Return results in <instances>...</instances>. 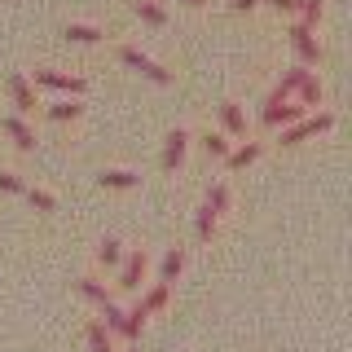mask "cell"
Segmentation results:
<instances>
[{
    "label": "cell",
    "instance_id": "cell-16",
    "mask_svg": "<svg viewBox=\"0 0 352 352\" xmlns=\"http://www.w3.org/2000/svg\"><path fill=\"white\" fill-rule=\"evenodd\" d=\"M66 40H75V44H97V40H102V31H97L93 22H66Z\"/></svg>",
    "mask_w": 352,
    "mask_h": 352
},
{
    "label": "cell",
    "instance_id": "cell-6",
    "mask_svg": "<svg viewBox=\"0 0 352 352\" xmlns=\"http://www.w3.org/2000/svg\"><path fill=\"white\" fill-rule=\"evenodd\" d=\"M185 146H190V132H185V128H172L168 132V146H163V172H176L185 163Z\"/></svg>",
    "mask_w": 352,
    "mask_h": 352
},
{
    "label": "cell",
    "instance_id": "cell-23",
    "mask_svg": "<svg viewBox=\"0 0 352 352\" xmlns=\"http://www.w3.org/2000/svg\"><path fill=\"white\" fill-rule=\"evenodd\" d=\"M203 150L212 154V159H225V154H229V137H225V132H207V137H203Z\"/></svg>",
    "mask_w": 352,
    "mask_h": 352
},
{
    "label": "cell",
    "instance_id": "cell-22",
    "mask_svg": "<svg viewBox=\"0 0 352 352\" xmlns=\"http://www.w3.org/2000/svg\"><path fill=\"white\" fill-rule=\"evenodd\" d=\"M207 212H212L216 220H220V212H225V207H229V190H225V185H212V190H207Z\"/></svg>",
    "mask_w": 352,
    "mask_h": 352
},
{
    "label": "cell",
    "instance_id": "cell-20",
    "mask_svg": "<svg viewBox=\"0 0 352 352\" xmlns=\"http://www.w3.org/2000/svg\"><path fill=\"white\" fill-rule=\"evenodd\" d=\"M137 14H141V22H150V27H163V22H168V9L154 5V0H137Z\"/></svg>",
    "mask_w": 352,
    "mask_h": 352
},
{
    "label": "cell",
    "instance_id": "cell-19",
    "mask_svg": "<svg viewBox=\"0 0 352 352\" xmlns=\"http://www.w3.org/2000/svg\"><path fill=\"white\" fill-rule=\"evenodd\" d=\"M80 291H84V300H93V304H102V308L115 304V300H110V291H106L97 278H80Z\"/></svg>",
    "mask_w": 352,
    "mask_h": 352
},
{
    "label": "cell",
    "instance_id": "cell-1",
    "mask_svg": "<svg viewBox=\"0 0 352 352\" xmlns=\"http://www.w3.org/2000/svg\"><path fill=\"white\" fill-rule=\"evenodd\" d=\"M330 128H335V115H330V110H317V115H304L300 124L282 128V146H300V141L317 137V132H330Z\"/></svg>",
    "mask_w": 352,
    "mask_h": 352
},
{
    "label": "cell",
    "instance_id": "cell-9",
    "mask_svg": "<svg viewBox=\"0 0 352 352\" xmlns=\"http://www.w3.org/2000/svg\"><path fill=\"white\" fill-rule=\"evenodd\" d=\"M0 132H5V137H14L18 150H36V132L22 124L18 115H5V119H0Z\"/></svg>",
    "mask_w": 352,
    "mask_h": 352
},
{
    "label": "cell",
    "instance_id": "cell-29",
    "mask_svg": "<svg viewBox=\"0 0 352 352\" xmlns=\"http://www.w3.org/2000/svg\"><path fill=\"white\" fill-rule=\"evenodd\" d=\"M273 9H282V14H295V0H269Z\"/></svg>",
    "mask_w": 352,
    "mask_h": 352
},
{
    "label": "cell",
    "instance_id": "cell-17",
    "mask_svg": "<svg viewBox=\"0 0 352 352\" xmlns=\"http://www.w3.org/2000/svg\"><path fill=\"white\" fill-rule=\"evenodd\" d=\"M159 308H168V286H163V282H154L150 286V291H146V300H141V313H159Z\"/></svg>",
    "mask_w": 352,
    "mask_h": 352
},
{
    "label": "cell",
    "instance_id": "cell-21",
    "mask_svg": "<svg viewBox=\"0 0 352 352\" xmlns=\"http://www.w3.org/2000/svg\"><path fill=\"white\" fill-rule=\"evenodd\" d=\"M119 260H124V242H119V238H106L102 247H97V264H106V269H110V264H119Z\"/></svg>",
    "mask_w": 352,
    "mask_h": 352
},
{
    "label": "cell",
    "instance_id": "cell-30",
    "mask_svg": "<svg viewBox=\"0 0 352 352\" xmlns=\"http://www.w3.org/2000/svg\"><path fill=\"white\" fill-rule=\"evenodd\" d=\"M260 0H234V9H242V14H247V9H256Z\"/></svg>",
    "mask_w": 352,
    "mask_h": 352
},
{
    "label": "cell",
    "instance_id": "cell-31",
    "mask_svg": "<svg viewBox=\"0 0 352 352\" xmlns=\"http://www.w3.org/2000/svg\"><path fill=\"white\" fill-rule=\"evenodd\" d=\"M185 5H194V9H198V5H207V0H185Z\"/></svg>",
    "mask_w": 352,
    "mask_h": 352
},
{
    "label": "cell",
    "instance_id": "cell-7",
    "mask_svg": "<svg viewBox=\"0 0 352 352\" xmlns=\"http://www.w3.org/2000/svg\"><path fill=\"white\" fill-rule=\"evenodd\" d=\"M146 264H150L146 251H132V256L124 260V269H119V282H115V286H124V291H137L141 278H146Z\"/></svg>",
    "mask_w": 352,
    "mask_h": 352
},
{
    "label": "cell",
    "instance_id": "cell-28",
    "mask_svg": "<svg viewBox=\"0 0 352 352\" xmlns=\"http://www.w3.org/2000/svg\"><path fill=\"white\" fill-rule=\"evenodd\" d=\"M0 190H5V194H18V190H22V181H18L14 172H0Z\"/></svg>",
    "mask_w": 352,
    "mask_h": 352
},
{
    "label": "cell",
    "instance_id": "cell-25",
    "mask_svg": "<svg viewBox=\"0 0 352 352\" xmlns=\"http://www.w3.org/2000/svg\"><path fill=\"white\" fill-rule=\"evenodd\" d=\"M80 115H84L80 102H53L49 106V119H80Z\"/></svg>",
    "mask_w": 352,
    "mask_h": 352
},
{
    "label": "cell",
    "instance_id": "cell-10",
    "mask_svg": "<svg viewBox=\"0 0 352 352\" xmlns=\"http://www.w3.org/2000/svg\"><path fill=\"white\" fill-rule=\"evenodd\" d=\"M220 124H225V137H247V115H242L238 102L220 106Z\"/></svg>",
    "mask_w": 352,
    "mask_h": 352
},
{
    "label": "cell",
    "instance_id": "cell-3",
    "mask_svg": "<svg viewBox=\"0 0 352 352\" xmlns=\"http://www.w3.org/2000/svg\"><path fill=\"white\" fill-rule=\"evenodd\" d=\"M291 44H295V53H300V66H317V62H322V44H317V36L308 27H300V22L291 27Z\"/></svg>",
    "mask_w": 352,
    "mask_h": 352
},
{
    "label": "cell",
    "instance_id": "cell-12",
    "mask_svg": "<svg viewBox=\"0 0 352 352\" xmlns=\"http://www.w3.org/2000/svg\"><path fill=\"white\" fill-rule=\"evenodd\" d=\"M260 154H264V146H260V141H247V146L229 150V154H225V163H229L234 172H242V168H251V163H256Z\"/></svg>",
    "mask_w": 352,
    "mask_h": 352
},
{
    "label": "cell",
    "instance_id": "cell-18",
    "mask_svg": "<svg viewBox=\"0 0 352 352\" xmlns=\"http://www.w3.org/2000/svg\"><path fill=\"white\" fill-rule=\"evenodd\" d=\"M88 352H115V344H110V330L102 322L88 326Z\"/></svg>",
    "mask_w": 352,
    "mask_h": 352
},
{
    "label": "cell",
    "instance_id": "cell-5",
    "mask_svg": "<svg viewBox=\"0 0 352 352\" xmlns=\"http://www.w3.org/2000/svg\"><path fill=\"white\" fill-rule=\"evenodd\" d=\"M9 97H14V106H18V119L36 110V88H31V80H27L22 71L9 75Z\"/></svg>",
    "mask_w": 352,
    "mask_h": 352
},
{
    "label": "cell",
    "instance_id": "cell-32",
    "mask_svg": "<svg viewBox=\"0 0 352 352\" xmlns=\"http://www.w3.org/2000/svg\"><path fill=\"white\" fill-rule=\"evenodd\" d=\"M128 352H137V348H128Z\"/></svg>",
    "mask_w": 352,
    "mask_h": 352
},
{
    "label": "cell",
    "instance_id": "cell-4",
    "mask_svg": "<svg viewBox=\"0 0 352 352\" xmlns=\"http://www.w3.org/2000/svg\"><path fill=\"white\" fill-rule=\"evenodd\" d=\"M36 84L53 88V93H71V97H80L84 88H88L80 75H66V71H36Z\"/></svg>",
    "mask_w": 352,
    "mask_h": 352
},
{
    "label": "cell",
    "instance_id": "cell-24",
    "mask_svg": "<svg viewBox=\"0 0 352 352\" xmlns=\"http://www.w3.org/2000/svg\"><path fill=\"white\" fill-rule=\"evenodd\" d=\"M141 326H146V313H141V304H137L132 313H124V330H119V335H124V339H137Z\"/></svg>",
    "mask_w": 352,
    "mask_h": 352
},
{
    "label": "cell",
    "instance_id": "cell-26",
    "mask_svg": "<svg viewBox=\"0 0 352 352\" xmlns=\"http://www.w3.org/2000/svg\"><path fill=\"white\" fill-rule=\"evenodd\" d=\"M102 317H106V330H110V335H119V330H124V308H119V304H106L102 308Z\"/></svg>",
    "mask_w": 352,
    "mask_h": 352
},
{
    "label": "cell",
    "instance_id": "cell-8",
    "mask_svg": "<svg viewBox=\"0 0 352 352\" xmlns=\"http://www.w3.org/2000/svg\"><path fill=\"white\" fill-rule=\"evenodd\" d=\"M300 75H304V66H291V71L278 80V88L269 93V102H264V110H273V106H286L295 97V88H300Z\"/></svg>",
    "mask_w": 352,
    "mask_h": 352
},
{
    "label": "cell",
    "instance_id": "cell-14",
    "mask_svg": "<svg viewBox=\"0 0 352 352\" xmlns=\"http://www.w3.org/2000/svg\"><path fill=\"white\" fill-rule=\"evenodd\" d=\"M181 269H185V251H181V247H172L168 256H163V278H159V282H163V286H172L176 278H181Z\"/></svg>",
    "mask_w": 352,
    "mask_h": 352
},
{
    "label": "cell",
    "instance_id": "cell-15",
    "mask_svg": "<svg viewBox=\"0 0 352 352\" xmlns=\"http://www.w3.org/2000/svg\"><path fill=\"white\" fill-rule=\"evenodd\" d=\"M322 9H326V0H295V14H300V27L313 31L317 27V18H322Z\"/></svg>",
    "mask_w": 352,
    "mask_h": 352
},
{
    "label": "cell",
    "instance_id": "cell-11",
    "mask_svg": "<svg viewBox=\"0 0 352 352\" xmlns=\"http://www.w3.org/2000/svg\"><path fill=\"white\" fill-rule=\"evenodd\" d=\"M295 93H300V106H304V110H308V106H322V80H317V75L308 71V66H304L300 88H295Z\"/></svg>",
    "mask_w": 352,
    "mask_h": 352
},
{
    "label": "cell",
    "instance_id": "cell-27",
    "mask_svg": "<svg viewBox=\"0 0 352 352\" xmlns=\"http://www.w3.org/2000/svg\"><path fill=\"white\" fill-rule=\"evenodd\" d=\"M27 198H31V207H36V212H53V194L49 190H27Z\"/></svg>",
    "mask_w": 352,
    "mask_h": 352
},
{
    "label": "cell",
    "instance_id": "cell-2",
    "mask_svg": "<svg viewBox=\"0 0 352 352\" xmlns=\"http://www.w3.org/2000/svg\"><path fill=\"white\" fill-rule=\"evenodd\" d=\"M119 62L132 66V71H141V75H146V80H154V84H172V71H163L159 62L146 58L141 49H132V44H124V49H119Z\"/></svg>",
    "mask_w": 352,
    "mask_h": 352
},
{
    "label": "cell",
    "instance_id": "cell-13",
    "mask_svg": "<svg viewBox=\"0 0 352 352\" xmlns=\"http://www.w3.org/2000/svg\"><path fill=\"white\" fill-rule=\"evenodd\" d=\"M97 181H102V190H132L141 176H137V172H124V168H110V172L97 176Z\"/></svg>",
    "mask_w": 352,
    "mask_h": 352
}]
</instances>
